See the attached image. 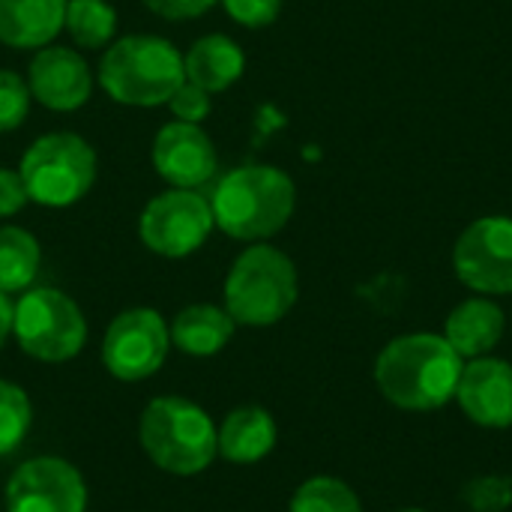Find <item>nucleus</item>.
<instances>
[{
  "instance_id": "nucleus-16",
  "label": "nucleus",
  "mask_w": 512,
  "mask_h": 512,
  "mask_svg": "<svg viewBox=\"0 0 512 512\" xmlns=\"http://www.w3.org/2000/svg\"><path fill=\"white\" fill-rule=\"evenodd\" d=\"M246 69V57L240 45L222 33L201 36L192 42V48L183 54V75L186 81L198 84L207 93H222L228 90Z\"/></svg>"
},
{
  "instance_id": "nucleus-8",
  "label": "nucleus",
  "mask_w": 512,
  "mask_h": 512,
  "mask_svg": "<svg viewBox=\"0 0 512 512\" xmlns=\"http://www.w3.org/2000/svg\"><path fill=\"white\" fill-rule=\"evenodd\" d=\"M213 225V207L201 192L171 189L144 207L138 219V237L156 255L186 258L204 246Z\"/></svg>"
},
{
  "instance_id": "nucleus-26",
  "label": "nucleus",
  "mask_w": 512,
  "mask_h": 512,
  "mask_svg": "<svg viewBox=\"0 0 512 512\" xmlns=\"http://www.w3.org/2000/svg\"><path fill=\"white\" fill-rule=\"evenodd\" d=\"M168 108H171V114H174L177 120H183V123H201V120L210 114V93L201 90V87L192 84V81H183V84L174 90V96L168 99Z\"/></svg>"
},
{
  "instance_id": "nucleus-31",
  "label": "nucleus",
  "mask_w": 512,
  "mask_h": 512,
  "mask_svg": "<svg viewBox=\"0 0 512 512\" xmlns=\"http://www.w3.org/2000/svg\"><path fill=\"white\" fill-rule=\"evenodd\" d=\"M402 512H426V510H402Z\"/></svg>"
},
{
  "instance_id": "nucleus-9",
  "label": "nucleus",
  "mask_w": 512,
  "mask_h": 512,
  "mask_svg": "<svg viewBox=\"0 0 512 512\" xmlns=\"http://www.w3.org/2000/svg\"><path fill=\"white\" fill-rule=\"evenodd\" d=\"M168 357V327L153 309H129L117 315L102 342L105 369L120 381H144Z\"/></svg>"
},
{
  "instance_id": "nucleus-18",
  "label": "nucleus",
  "mask_w": 512,
  "mask_h": 512,
  "mask_svg": "<svg viewBox=\"0 0 512 512\" xmlns=\"http://www.w3.org/2000/svg\"><path fill=\"white\" fill-rule=\"evenodd\" d=\"M276 447V423L264 408H237L219 429V453L234 465H252Z\"/></svg>"
},
{
  "instance_id": "nucleus-7",
  "label": "nucleus",
  "mask_w": 512,
  "mask_h": 512,
  "mask_svg": "<svg viewBox=\"0 0 512 512\" xmlns=\"http://www.w3.org/2000/svg\"><path fill=\"white\" fill-rule=\"evenodd\" d=\"M12 333L24 354L45 363H63L84 348L87 324L75 300L63 291L33 288L12 309Z\"/></svg>"
},
{
  "instance_id": "nucleus-17",
  "label": "nucleus",
  "mask_w": 512,
  "mask_h": 512,
  "mask_svg": "<svg viewBox=\"0 0 512 512\" xmlns=\"http://www.w3.org/2000/svg\"><path fill=\"white\" fill-rule=\"evenodd\" d=\"M504 336V312L492 300H465L459 303L444 327V339L465 360L489 357V351Z\"/></svg>"
},
{
  "instance_id": "nucleus-14",
  "label": "nucleus",
  "mask_w": 512,
  "mask_h": 512,
  "mask_svg": "<svg viewBox=\"0 0 512 512\" xmlns=\"http://www.w3.org/2000/svg\"><path fill=\"white\" fill-rule=\"evenodd\" d=\"M456 402L483 429L512 426V366L507 360L477 357L462 366Z\"/></svg>"
},
{
  "instance_id": "nucleus-23",
  "label": "nucleus",
  "mask_w": 512,
  "mask_h": 512,
  "mask_svg": "<svg viewBox=\"0 0 512 512\" xmlns=\"http://www.w3.org/2000/svg\"><path fill=\"white\" fill-rule=\"evenodd\" d=\"M30 429V402L21 387L0 381V456L18 450Z\"/></svg>"
},
{
  "instance_id": "nucleus-15",
  "label": "nucleus",
  "mask_w": 512,
  "mask_h": 512,
  "mask_svg": "<svg viewBox=\"0 0 512 512\" xmlns=\"http://www.w3.org/2000/svg\"><path fill=\"white\" fill-rule=\"evenodd\" d=\"M66 18V0H0V42L9 48H45Z\"/></svg>"
},
{
  "instance_id": "nucleus-1",
  "label": "nucleus",
  "mask_w": 512,
  "mask_h": 512,
  "mask_svg": "<svg viewBox=\"0 0 512 512\" xmlns=\"http://www.w3.org/2000/svg\"><path fill=\"white\" fill-rule=\"evenodd\" d=\"M465 360L435 333L393 339L375 363V381L387 402L405 411H435L456 399Z\"/></svg>"
},
{
  "instance_id": "nucleus-20",
  "label": "nucleus",
  "mask_w": 512,
  "mask_h": 512,
  "mask_svg": "<svg viewBox=\"0 0 512 512\" xmlns=\"http://www.w3.org/2000/svg\"><path fill=\"white\" fill-rule=\"evenodd\" d=\"M39 243L30 231L3 225L0 228V294H15L33 285L39 273Z\"/></svg>"
},
{
  "instance_id": "nucleus-12",
  "label": "nucleus",
  "mask_w": 512,
  "mask_h": 512,
  "mask_svg": "<svg viewBox=\"0 0 512 512\" xmlns=\"http://www.w3.org/2000/svg\"><path fill=\"white\" fill-rule=\"evenodd\" d=\"M153 168L174 189H198L216 174V147L198 123H165L153 141Z\"/></svg>"
},
{
  "instance_id": "nucleus-2",
  "label": "nucleus",
  "mask_w": 512,
  "mask_h": 512,
  "mask_svg": "<svg viewBox=\"0 0 512 512\" xmlns=\"http://www.w3.org/2000/svg\"><path fill=\"white\" fill-rule=\"evenodd\" d=\"M294 183L273 165H243L225 174L213 192V222L234 240H267L294 213Z\"/></svg>"
},
{
  "instance_id": "nucleus-3",
  "label": "nucleus",
  "mask_w": 512,
  "mask_h": 512,
  "mask_svg": "<svg viewBox=\"0 0 512 512\" xmlns=\"http://www.w3.org/2000/svg\"><path fill=\"white\" fill-rule=\"evenodd\" d=\"M183 81V54L168 39L150 33H132L111 42L99 63L102 90L114 102L132 108L168 105Z\"/></svg>"
},
{
  "instance_id": "nucleus-24",
  "label": "nucleus",
  "mask_w": 512,
  "mask_h": 512,
  "mask_svg": "<svg viewBox=\"0 0 512 512\" xmlns=\"http://www.w3.org/2000/svg\"><path fill=\"white\" fill-rule=\"evenodd\" d=\"M30 99L27 81L12 69H0V132H12L27 120Z\"/></svg>"
},
{
  "instance_id": "nucleus-4",
  "label": "nucleus",
  "mask_w": 512,
  "mask_h": 512,
  "mask_svg": "<svg viewBox=\"0 0 512 512\" xmlns=\"http://www.w3.org/2000/svg\"><path fill=\"white\" fill-rule=\"evenodd\" d=\"M138 435L153 465L177 477L201 474L219 453L213 420L198 405L180 396L153 399L141 414Z\"/></svg>"
},
{
  "instance_id": "nucleus-27",
  "label": "nucleus",
  "mask_w": 512,
  "mask_h": 512,
  "mask_svg": "<svg viewBox=\"0 0 512 512\" xmlns=\"http://www.w3.org/2000/svg\"><path fill=\"white\" fill-rule=\"evenodd\" d=\"M228 15L243 27H267L279 18L282 0H222Z\"/></svg>"
},
{
  "instance_id": "nucleus-30",
  "label": "nucleus",
  "mask_w": 512,
  "mask_h": 512,
  "mask_svg": "<svg viewBox=\"0 0 512 512\" xmlns=\"http://www.w3.org/2000/svg\"><path fill=\"white\" fill-rule=\"evenodd\" d=\"M12 303L6 300V294H0V348L6 342V336L12 333Z\"/></svg>"
},
{
  "instance_id": "nucleus-11",
  "label": "nucleus",
  "mask_w": 512,
  "mask_h": 512,
  "mask_svg": "<svg viewBox=\"0 0 512 512\" xmlns=\"http://www.w3.org/2000/svg\"><path fill=\"white\" fill-rule=\"evenodd\" d=\"M87 489L63 459L24 462L6 486V512H84Z\"/></svg>"
},
{
  "instance_id": "nucleus-13",
  "label": "nucleus",
  "mask_w": 512,
  "mask_h": 512,
  "mask_svg": "<svg viewBox=\"0 0 512 512\" xmlns=\"http://www.w3.org/2000/svg\"><path fill=\"white\" fill-rule=\"evenodd\" d=\"M27 87L39 105L51 111H75L93 93V72L78 51L63 45H45L30 60Z\"/></svg>"
},
{
  "instance_id": "nucleus-25",
  "label": "nucleus",
  "mask_w": 512,
  "mask_h": 512,
  "mask_svg": "<svg viewBox=\"0 0 512 512\" xmlns=\"http://www.w3.org/2000/svg\"><path fill=\"white\" fill-rule=\"evenodd\" d=\"M465 501L477 512H501L512 504V486L504 477H480L465 489Z\"/></svg>"
},
{
  "instance_id": "nucleus-28",
  "label": "nucleus",
  "mask_w": 512,
  "mask_h": 512,
  "mask_svg": "<svg viewBox=\"0 0 512 512\" xmlns=\"http://www.w3.org/2000/svg\"><path fill=\"white\" fill-rule=\"evenodd\" d=\"M150 12L171 18V21H186V18H198L207 9L216 6V0H141Z\"/></svg>"
},
{
  "instance_id": "nucleus-22",
  "label": "nucleus",
  "mask_w": 512,
  "mask_h": 512,
  "mask_svg": "<svg viewBox=\"0 0 512 512\" xmlns=\"http://www.w3.org/2000/svg\"><path fill=\"white\" fill-rule=\"evenodd\" d=\"M288 512H363V507L354 489L345 486L342 480L315 477L294 492Z\"/></svg>"
},
{
  "instance_id": "nucleus-5",
  "label": "nucleus",
  "mask_w": 512,
  "mask_h": 512,
  "mask_svg": "<svg viewBox=\"0 0 512 512\" xmlns=\"http://www.w3.org/2000/svg\"><path fill=\"white\" fill-rule=\"evenodd\" d=\"M297 303V270L273 246H249L225 279V312L246 327H270Z\"/></svg>"
},
{
  "instance_id": "nucleus-21",
  "label": "nucleus",
  "mask_w": 512,
  "mask_h": 512,
  "mask_svg": "<svg viewBox=\"0 0 512 512\" xmlns=\"http://www.w3.org/2000/svg\"><path fill=\"white\" fill-rule=\"evenodd\" d=\"M63 30L72 36L78 48L96 51L111 45L117 30V12L105 0H66Z\"/></svg>"
},
{
  "instance_id": "nucleus-29",
  "label": "nucleus",
  "mask_w": 512,
  "mask_h": 512,
  "mask_svg": "<svg viewBox=\"0 0 512 512\" xmlns=\"http://www.w3.org/2000/svg\"><path fill=\"white\" fill-rule=\"evenodd\" d=\"M30 201L27 186L18 171L0 168V216H15Z\"/></svg>"
},
{
  "instance_id": "nucleus-19",
  "label": "nucleus",
  "mask_w": 512,
  "mask_h": 512,
  "mask_svg": "<svg viewBox=\"0 0 512 512\" xmlns=\"http://www.w3.org/2000/svg\"><path fill=\"white\" fill-rule=\"evenodd\" d=\"M234 327H237V321L225 309L210 306V303H198V306L183 309L174 318V324H171V342L183 354L213 357V354H219L231 342Z\"/></svg>"
},
{
  "instance_id": "nucleus-6",
  "label": "nucleus",
  "mask_w": 512,
  "mask_h": 512,
  "mask_svg": "<svg viewBox=\"0 0 512 512\" xmlns=\"http://www.w3.org/2000/svg\"><path fill=\"white\" fill-rule=\"evenodd\" d=\"M18 174L30 201L42 207H69L90 192L96 180V153L75 132H48L27 147Z\"/></svg>"
},
{
  "instance_id": "nucleus-10",
  "label": "nucleus",
  "mask_w": 512,
  "mask_h": 512,
  "mask_svg": "<svg viewBox=\"0 0 512 512\" xmlns=\"http://www.w3.org/2000/svg\"><path fill=\"white\" fill-rule=\"evenodd\" d=\"M459 279L480 294H512V219L483 216L456 243Z\"/></svg>"
}]
</instances>
